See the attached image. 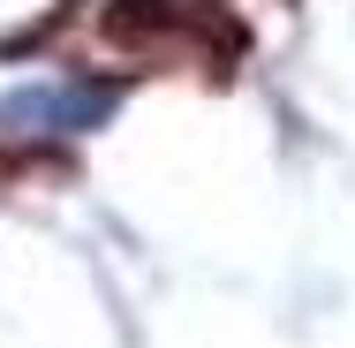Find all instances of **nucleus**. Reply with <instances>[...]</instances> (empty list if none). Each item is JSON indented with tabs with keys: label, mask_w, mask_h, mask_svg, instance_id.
Here are the masks:
<instances>
[{
	"label": "nucleus",
	"mask_w": 355,
	"mask_h": 348,
	"mask_svg": "<svg viewBox=\"0 0 355 348\" xmlns=\"http://www.w3.org/2000/svg\"><path fill=\"white\" fill-rule=\"evenodd\" d=\"M114 106V91H31V99H8V122H38V129H91L98 114Z\"/></svg>",
	"instance_id": "obj_1"
}]
</instances>
